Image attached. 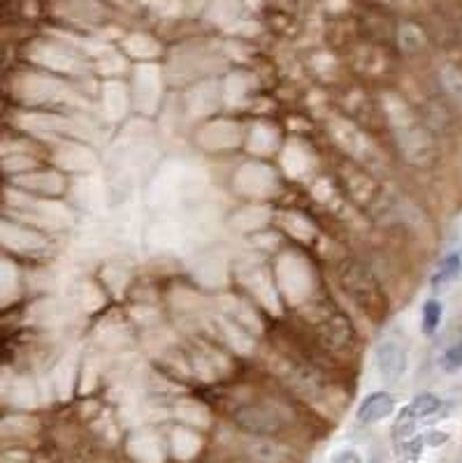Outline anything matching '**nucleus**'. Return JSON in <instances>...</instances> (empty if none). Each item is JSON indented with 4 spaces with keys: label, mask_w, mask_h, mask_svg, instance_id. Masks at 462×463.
Here are the masks:
<instances>
[{
    "label": "nucleus",
    "mask_w": 462,
    "mask_h": 463,
    "mask_svg": "<svg viewBox=\"0 0 462 463\" xmlns=\"http://www.w3.org/2000/svg\"><path fill=\"white\" fill-rule=\"evenodd\" d=\"M377 368L389 383H398L406 371V348L398 339H386L377 348Z\"/></svg>",
    "instance_id": "2"
},
{
    "label": "nucleus",
    "mask_w": 462,
    "mask_h": 463,
    "mask_svg": "<svg viewBox=\"0 0 462 463\" xmlns=\"http://www.w3.org/2000/svg\"><path fill=\"white\" fill-rule=\"evenodd\" d=\"M246 452H249V457H252L256 463H286L288 461V452H286L284 447L277 445V442H272V441H263V438L253 441L252 445L246 447Z\"/></svg>",
    "instance_id": "4"
},
{
    "label": "nucleus",
    "mask_w": 462,
    "mask_h": 463,
    "mask_svg": "<svg viewBox=\"0 0 462 463\" xmlns=\"http://www.w3.org/2000/svg\"><path fill=\"white\" fill-rule=\"evenodd\" d=\"M441 316H444V306H441L440 301H437V299L425 301V306H423V313H421L423 333H428V336H432V333L437 332V329H440Z\"/></svg>",
    "instance_id": "7"
},
{
    "label": "nucleus",
    "mask_w": 462,
    "mask_h": 463,
    "mask_svg": "<svg viewBox=\"0 0 462 463\" xmlns=\"http://www.w3.org/2000/svg\"><path fill=\"white\" fill-rule=\"evenodd\" d=\"M440 364L446 373L460 371V368H462V339L458 341V343H453L451 348H449V350L441 355Z\"/></svg>",
    "instance_id": "8"
},
{
    "label": "nucleus",
    "mask_w": 462,
    "mask_h": 463,
    "mask_svg": "<svg viewBox=\"0 0 462 463\" xmlns=\"http://www.w3.org/2000/svg\"><path fill=\"white\" fill-rule=\"evenodd\" d=\"M395 410V399L386 391H372L370 396H365L358 406V417L360 424H377L381 419L389 417Z\"/></svg>",
    "instance_id": "3"
},
{
    "label": "nucleus",
    "mask_w": 462,
    "mask_h": 463,
    "mask_svg": "<svg viewBox=\"0 0 462 463\" xmlns=\"http://www.w3.org/2000/svg\"><path fill=\"white\" fill-rule=\"evenodd\" d=\"M462 272V253H449L444 257V260L440 262V266H437V272L432 274V288L440 290L444 288V285H449L451 281H456L458 276H460Z\"/></svg>",
    "instance_id": "5"
},
{
    "label": "nucleus",
    "mask_w": 462,
    "mask_h": 463,
    "mask_svg": "<svg viewBox=\"0 0 462 463\" xmlns=\"http://www.w3.org/2000/svg\"><path fill=\"white\" fill-rule=\"evenodd\" d=\"M235 422L246 434L253 435H272L284 426V415L265 403H246L235 410Z\"/></svg>",
    "instance_id": "1"
},
{
    "label": "nucleus",
    "mask_w": 462,
    "mask_h": 463,
    "mask_svg": "<svg viewBox=\"0 0 462 463\" xmlns=\"http://www.w3.org/2000/svg\"><path fill=\"white\" fill-rule=\"evenodd\" d=\"M406 410H409V415L414 419L430 417V415L440 413L441 410V399L434 394H418Z\"/></svg>",
    "instance_id": "6"
},
{
    "label": "nucleus",
    "mask_w": 462,
    "mask_h": 463,
    "mask_svg": "<svg viewBox=\"0 0 462 463\" xmlns=\"http://www.w3.org/2000/svg\"><path fill=\"white\" fill-rule=\"evenodd\" d=\"M332 463H363V459H360V454L354 452V450H342L339 454H335Z\"/></svg>",
    "instance_id": "9"
}]
</instances>
